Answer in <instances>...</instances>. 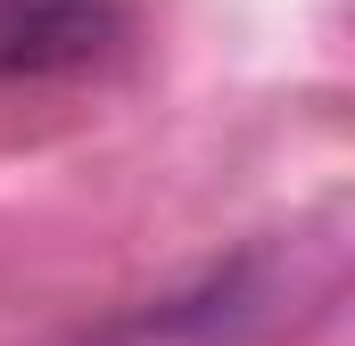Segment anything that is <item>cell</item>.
I'll return each mask as SVG.
<instances>
[{"mask_svg": "<svg viewBox=\"0 0 355 346\" xmlns=\"http://www.w3.org/2000/svg\"><path fill=\"white\" fill-rule=\"evenodd\" d=\"M347 206H314L289 231L248 239L240 256L198 272L190 289L141 305L132 322H107L75 346H265L289 330H314L347 297Z\"/></svg>", "mask_w": 355, "mask_h": 346, "instance_id": "obj_1", "label": "cell"}, {"mask_svg": "<svg viewBox=\"0 0 355 346\" xmlns=\"http://www.w3.org/2000/svg\"><path fill=\"white\" fill-rule=\"evenodd\" d=\"M132 42V0H0V83H67Z\"/></svg>", "mask_w": 355, "mask_h": 346, "instance_id": "obj_2", "label": "cell"}]
</instances>
